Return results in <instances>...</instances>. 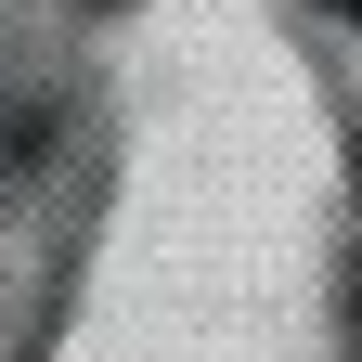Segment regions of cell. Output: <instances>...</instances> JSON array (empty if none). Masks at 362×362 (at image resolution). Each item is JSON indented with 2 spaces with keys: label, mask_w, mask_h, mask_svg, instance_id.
<instances>
[{
  "label": "cell",
  "mask_w": 362,
  "mask_h": 362,
  "mask_svg": "<svg viewBox=\"0 0 362 362\" xmlns=\"http://www.w3.org/2000/svg\"><path fill=\"white\" fill-rule=\"evenodd\" d=\"M337 13H349V26H362V0H337Z\"/></svg>",
  "instance_id": "cell-1"
}]
</instances>
